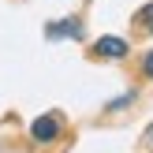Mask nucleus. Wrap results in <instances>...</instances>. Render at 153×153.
Returning <instances> with one entry per match:
<instances>
[{"label":"nucleus","mask_w":153,"mask_h":153,"mask_svg":"<svg viewBox=\"0 0 153 153\" xmlns=\"http://www.w3.org/2000/svg\"><path fill=\"white\" fill-rule=\"evenodd\" d=\"M149 142H153V127H149Z\"/></svg>","instance_id":"423d86ee"},{"label":"nucleus","mask_w":153,"mask_h":153,"mask_svg":"<svg viewBox=\"0 0 153 153\" xmlns=\"http://www.w3.org/2000/svg\"><path fill=\"white\" fill-rule=\"evenodd\" d=\"M146 75H149V79H153V52H149V56H146Z\"/></svg>","instance_id":"39448f33"},{"label":"nucleus","mask_w":153,"mask_h":153,"mask_svg":"<svg viewBox=\"0 0 153 153\" xmlns=\"http://www.w3.org/2000/svg\"><path fill=\"white\" fill-rule=\"evenodd\" d=\"M45 34L49 37H82V22L79 19H64V22H49V26H45Z\"/></svg>","instance_id":"7ed1b4c3"},{"label":"nucleus","mask_w":153,"mask_h":153,"mask_svg":"<svg viewBox=\"0 0 153 153\" xmlns=\"http://www.w3.org/2000/svg\"><path fill=\"white\" fill-rule=\"evenodd\" d=\"M138 22H142V30H149V34H153V4H146V7L138 11Z\"/></svg>","instance_id":"20e7f679"},{"label":"nucleus","mask_w":153,"mask_h":153,"mask_svg":"<svg viewBox=\"0 0 153 153\" xmlns=\"http://www.w3.org/2000/svg\"><path fill=\"white\" fill-rule=\"evenodd\" d=\"M30 134H34V142H52V138L60 134V120H56V116H41V120H34Z\"/></svg>","instance_id":"f257e3e1"},{"label":"nucleus","mask_w":153,"mask_h":153,"mask_svg":"<svg viewBox=\"0 0 153 153\" xmlns=\"http://www.w3.org/2000/svg\"><path fill=\"white\" fill-rule=\"evenodd\" d=\"M97 56L123 60L127 56V41H123V37H101V41H97Z\"/></svg>","instance_id":"f03ea898"}]
</instances>
